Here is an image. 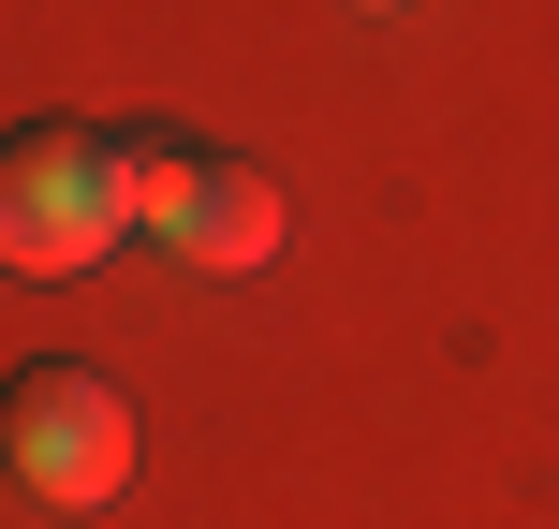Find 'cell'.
Returning <instances> with one entry per match:
<instances>
[{"instance_id": "cell-1", "label": "cell", "mask_w": 559, "mask_h": 529, "mask_svg": "<svg viewBox=\"0 0 559 529\" xmlns=\"http://www.w3.org/2000/svg\"><path fill=\"white\" fill-rule=\"evenodd\" d=\"M118 236H147L118 133H88V118H29L15 163H0V265H15V279H88Z\"/></svg>"}, {"instance_id": "cell-2", "label": "cell", "mask_w": 559, "mask_h": 529, "mask_svg": "<svg viewBox=\"0 0 559 529\" xmlns=\"http://www.w3.org/2000/svg\"><path fill=\"white\" fill-rule=\"evenodd\" d=\"M0 456H15V485L45 515H104L118 485H133V397H118L104 368L45 353V368H15V397H0Z\"/></svg>"}, {"instance_id": "cell-3", "label": "cell", "mask_w": 559, "mask_h": 529, "mask_svg": "<svg viewBox=\"0 0 559 529\" xmlns=\"http://www.w3.org/2000/svg\"><path fill=\"white\" fill-rule=\"evenodd\" d=\"M280 236H295L280 177H265V163H236V147H206V192H192V236H177V251L222 265V279H251V265H280Z\"/></svg>"}, {"instance_id": "cell-4", "label": "cell", "mask_w": 559, "mask_h": 529, "mask_svg": "<svg viewBox=\"0 0 559 529\" xmlns=\"http://www.w3.org/2000/svg\"><path fill=\"white\" fill-rule=\"evenodd\" d=\"M118 163H133V221L163 236H192V192H206V147H177V133H118Z\"/></svg>"}, {"instance_id": "cell-5", "label": "cell", "mask_w": 559, "mask_h": 529, "mask_svg": "<svg viewBox=\"0 0 559 529\" xmlns=\"http://www.w3.org/2000/svg\"><path fill=\"white\" fill-rule=\"evenodd\" d=\"M368 15H397V0H368Z\"/></svg>"}]
</instances>
